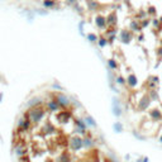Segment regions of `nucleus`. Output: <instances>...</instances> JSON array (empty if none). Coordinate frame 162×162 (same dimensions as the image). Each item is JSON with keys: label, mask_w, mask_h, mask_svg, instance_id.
<instances>
[{"label": "nucleus", "mask_w": 162, "mask_h": 162, "mask_svg": "<svg viewBox=\"0 0 162 162\" xmlns=\"http://www.w3.org/2000/svg\"><path fill=\"white\" fill-rule=\"evenodd\" d=\"M127 84L129 85V88H132V89H134L137 85H138V80H137L135 75L131 74L128 77H127Z\"/></svg>", "instance_id": "obj_12"}, {"label": "nucleus", "mask_w": 162, "mask_h": 162, "mask_svg": "<svg viewBox=\"0 0 162 162\" xmlns=\"http://www.w3.org/2000/svg\"><path fill=\"white\" fill-rule=\"evenodd\" d=\"M69 148L72 151V152H79L81 148H84V139L81 135L79 134H74L69 138Z\"/></svg>", "instance_id": "obj_1"}, {"label": "nucleus", "mask_w": 162, "mask_h": 162, "mask_svg": "<svg viewBox=\"0 0 162 162\" xmlns=\"http://www.w3.org/2000/svg\"><path fill=\"white\" fill-rule=\"evenodd\" d=\"M151 99H149V96L148 95H143L142 98H141V100H139V103H138V109L139 110H147L148 108H149V105H151Z\"/></svg>", "instance_id": "obj_6"}, {"label": "nucleus", "mask_w": 162, "mask_h": 162, "mask_svg": "<svg viewBox=\"0 0 162 162\" xmlns=\"http://www.w3.org/2000/svg\"><path fill=\"white\" fill-rule=\"evenodd\" d=\"M86 5H88V10L90 12H98L100 9V3L98 0H88Z\"/></svg>", "instance_id": "obj_9"}, {"label": "nucleus", "mask_w": 162, "mask_h": 162, "mask_svg": "<svg viewBox=\"0 0 162 162\" xmlns=\"http://www.w3.org/2000/svg\"><path fill=\"white\" fill-rule=\"evenodd\" d=\"M88 39L91 42V43H95V42H98L99 37H98L95 33H89V34H88Z\"/></svg>", "instance_id": "obj_18"}, {"label": "nucleus", "mask_w": 162, "mask_h": 162, "mask_svg": "<svg viewBox=\"0 0 162 162\" xmlns=\"http://www.w3.org/2000/svg\"><path fill=\"white\" fill-rule=\"evenodd\" d=\"M113 110H114V114L117 117H119L122 114V108H118V100H114V103H113Z\"/></svg>", "instance_id": "obj_15"}, {"label": "nucleus", "mask_w": 162, "mask_h": 162, "mask_svg": "<svg viewBox=\"0 0 162 162\" xmlns=\"http://www.w3.org/2000/svg\"><path fill=\"white\" fill-rule=\"evenodd\" d=\"M157 55H158V57H161V56H162V46L158 48V49H157Z\"/></svg>", "instance_id": "obj_26"}, {"label": "nucleus", "mask_w": 162, "mask_h": 162, "mask_svg": "<svg viewBox=\"0 0 162 162\" xmlns=\"http://www.w3.org/2000/svg\"><path fill=\"white\" fill-rule=\"evenodd\" d=\"M117 20H118V16L115 12H112L110 14L106 16V23H108V27H114L117 25Z\"/></svg>", "instance_id": "obj_8"}, {"label": "nucleus", "mask_w": 162, "mask_h": 162, "mask_svg": "<svg viewBox=\"0 0 162 162\" xmlns=\"http://www.w3.org/2000/svg\"><path fill=\"white\" fill-rule=\"evenodd\" d=\"M137 162H148V158L147 157H142V158H139Z\"/></svg>", "instance_id": "obj_25"}, {"label": "nucleus", "mask_w": 162, "mask_h": 162, "mask_svg": "<svg viewBox=\"0 0 162 162\" xmlns=\"http://www.w3.org/2000/svg\"><path fill=\"white\" fill-rule=\"evenodd\" d=\"M53 94H55V98H56L58 105L61 106V109H69V108H70L71 100L69 99L67 95H65V94L61 92V91H58V92H53Z\"/></svg>", "instance_id": "obj_2"}, {"label": "nucleus", "mask_w": 162, "mask_h": 162, "mask_svg": "<svg viewBox=\"0 0 162 162\" xmlns=\"http://www.w3.org/2000/svg\"><path fill=\"white\" fill-rule=\"evenodd\" d=\"M151 23L153 24V27H155V28H157V27H160V25H161V22H160V19H156V18H153V19L151 20Z\"/></svg>", "instance_id": "obj_23"}, {"label": "nucleus", "mask_w": 162, "mask_h": 162, "mask_svg": "<svg viewBox=\"0 0 162 162\" xmlns=\"http://www.w3.org/2000/svg\"><path fill=\"white\" fill-rule=\"evenodd\" d=\"M84 120H85L86 125H89V127H96V123H95V120H94V118H92V117H90V115H86Z\"/></svg>", "instance_id": "obj_14"}, {"label": "nucleus", "mask_w": 162, "mask_h": 162, "mask_svg": "<svg viewBox=\"0 0 162 162\" xmlns=\"http://www.w3.org/2000/svg\"><path fill=\"white\" fill-rule=\"evenodd\" d=\"M84 162H99V158L95 156V157H90L88 161H84Z\"/></svg>", "instance_id": "obj_24"}, {"label": "nucleus", "mask_w": 162, "mask_h": 162, "mask_svg": "<svg viewBox=\"0 0 162 162\" xmlns=\"http://www.w3.org/2000/svg\"><path fill=\"white\" fill-rule=\"evenodd\" d=\"M53 162H71V153L69 151H62L53 160Z\"/></svg>", "instance_id": "obj_7"}, {"label": "nucleus", "mask_w": 162, "mask_h": 162, "mask_svg": "<svg viewBox=\"0 0 162 162\" xmlns=\"http://www.w3.org/2000/svg\"><path fill=\"white\" fill-rule=\"evenodd\" d=\"M82 139H84V148L89 149V148H91L92 146H94V138H92V137H90L89 134H86Z\"/></svg>", "instance_id": "obj_13"}, {"label": "nucleus", "mask_w": 162, "mask_h": 162, "mask_svg": "<svg viewBox=\"0 0 162 162\" xmlns=\"http://www.w3.org/2000/svg\"><path fill=\"white\" fill-rule=\"evenodd\" d=\"M160 141H161V142H162V135H161V137H160Z\"/></svg>", "instance_id": "obj_28"}, {"label": "nucleus", "mask_w": 162, "mask_h": 162, "mask_svg": "<svg viewBox=\"0 0 162 162\" xmlns=\"http://www.w3.org/2000/svg\"><path fill=\"white\" fill-rule=\"evenodd\" d=\"M95 25L98 29L104 30L106 27H108V23H106V16H104L101 14H98L96 18H95Z\"/></svg>", "instance_id": "obj_5"}, {"label": "nucleus", "mask_w": 162, "mask_h": 162, "mask_svg": "<svg viewBox=\"0 0 162 162\" xmlns=\"http://www.w3.org/2000/svg\"><path fill=\"white\" fill-rule=\"evenodd\" d=\"M108 65H109V67L112 69V70H117L118 69V63H117V61L114 58H110L108 61Z\"/></svg>", "instance_id": "obj_17"}, {"label": "nucleus", "mask_w": 162, "mask_h": 162, "mask_svg": "<svg viewBox=\"0 0 162 162\" xmlns=\"http://www.w3.org/2000/svg\"><path fill=\"white\" fill-rule=\"evenodd\" d=\"M117 84L118 85H125L127 84V79H124L123 76H118L117 77Z\"/></svg>", "instance_id": "obj_21"}, {"label": "nucleus", "mask_w": 162, "mask_h": 162, "mask_svg": "<svg viewBox=\"0 0 162 162\" xmlns=\"http://www.w3.org/2000/svg\"><path fill=\"white\" fill-rule=\"evenodd\" d=\"M133 39V33L129 29H122L119 33V41L124 44L131 43Z\"/></svg>", "instance_id": "obj_4"}, {"label": "nucleus", "mask_w": 162, "mask_h": 162, "mask_svg": "<svg viewBox=\"0 0 162 162\" xmlns=\"http://www.w3.org/2000/svg\"><path fill=\"white\" fill-rule=\"evenodd\" d=\"M148 114H149V118L152 120H155V122H158V120L162 119V112L158 110V109H151Z\"/></svg>", "instance_id": "obj_10"}, {"label": "nucleus", "mask_w": 162, "mask_h": 162, "mask_svg": "<svg viewBox=\"0 0 162 162\" xmlns=\"http://www.w3.org/2000/svg\"><path fill=\"white\" fill-rule=\"evenodd\" d=\"M149 99L153 101V100H157V98H158V95H157V91L156 90H151V92H149Z\"/></svg>", "instance_id": "obj_20"}, {"label": "nucleus", "mask_w": 162, "mask_h": 162, "mask_svg": "<svg viewBox=\"0 0 162 162\" xmlns=\"http://www.w3.org/2000/svg\"><path fill=\"white\" fill-rule=\"evenodd\" d=\"M156 13H157V12H156V8H155V6H148V10H147L148 15H153V16H155Z\"/></svg>", "instance_id": "obj_22"}, {"label": "nucleus", "mask_w": 162, "mask_h": 162, "mask_svg": "<svg viewBox=\"0 0 162 162\" xmlns=\"http://www.w3.org/2000/svg\"><path fill=\"white\" fill-rule=\"evenodd\" d=\"M113 128H114V131H115L117 133H120L122 131H123V124H122V123H119V122H117V123H114Z\"/></svg>", "instance_id": "obj_19"}, {"label": "nucleus", "mask_w": 162, "mask_h": 162, "mask_svg": "<svg viewBox=\"0 0 162 162\" xmlns=\"http://www.w3.org/2000/svg\"><path fill=\"white\" fill-rule=\"evenodd\" d=\"M142 29H143V28H142L141 20L133 19L132 22H131V32H141Z\"/></svg>", "instance_id": "obj_11"}, {"label": "nucleus", "mask_w": 162, "mask_h": 162, "mask_svg": "<svg viewBox=\"0 0 162 162\" xmlns=\"http://www.w3.org/2000/svg\"><path fill=\"white\" fill-rule=\"evenodd\" d=\"M108 43H109V42H108V38H105V37H100V38L98 39V44H99V47H101V48H104Z\"/></svg>", "instance_id": "obj_16"}, {"label": "nucleus", "mask_w": 162, "mask_h": 162, "mask_svg": "<svg viewBox=\"0 0 162 162\" xmlns=\"http://www.w3.org/2000/svg\"><path fill=\"white\" fill-rule=\"evenodd\" d=\"M86 123L84 119H75V128L74 134H86Z\"/></svg>", "instance_id": "obj_3"}, {"label": "nucleus", "mask_w": 162, "mask_h": 162, "mask_svg": "<svg viewBox=\"0 0 162 162\" xmlns=\"http://www.w3.org/2000/svg\"><path fill=\"white\" fill-rule=\"evenodd\" d=\"M160 22H161V24H162V16H161V18H160Z\"/></svg>", "instance_id": "obj_27"}]
</instances>
